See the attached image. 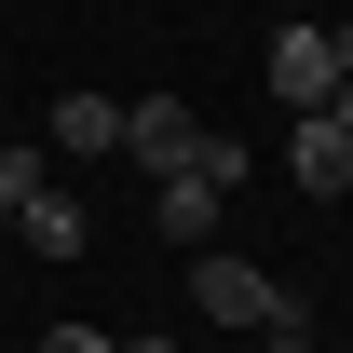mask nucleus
<instances>
[{
    "instance_id": "obj_1",
    "label": "nucleus",
    "mask_w": 353,
    "mask_h": 353,
    "mask_svg": "<svg viewBox=\"0 0 353 353\" xmlns=\"http://www.w3.org/2000/svg\"><path fill=\"white\" fill-rule=\"evenodd\" d=\"M190 299H204V326H245V340H272V326H299V299H285V285H272L259 259H218V245L190 259Z\"/></svg>"
},
{
    "instance_id": "obj_2",
    "label": "nucleus",
    "mask_w": 353,
    "mask_h": 353,
    "mask_svg": "<svg viewBox=\"0 0 353 353\" xmlns=\"http://www.w3.org/2000/svg\"><path fill=\"white\" fill-rule=\"evenodd\" d=\"M259 82L285 95V109H340V28H272V54H259Z\"/></svg>"
},
{
    "instance_id": "obj_3",
    "label": "nucleus",
    "mask_w": 353,
    "mask_h": 353,
    "mask_svg": "<svg viewBox=\"0 0 353 353\" xmlns=\"http://www.w3.org/2000/svg\"><path fill=\"white\" fill-rule=\"evenodd\" d=\"M285 176H299V190H353V109H299Z\"/></svg>"
},
{
    "instance_id": "obj_4",
    "label": "nucleus",
    "mask_w": 353,
    "mask_h": 353,
    "mask_svg": "<svg viewBox=\"0 0 353 353\" xmlns=\"http://www.w3.org/2000/svg\"><path fill=\"white\" fill-rule=\"evenodd\" d=\"M123 150H136V163H150V176H176V163H190V150H204V123H190L176 95H136V109H123Z\"/></svg>"
},
{
    "instance_id": "obj_5",
    "label": "nucleus",
    "mask_w": 353,
    "mask_h": 353,
    "mask_svg": "<svg viewBox=\"0 0 353 353\" xmlns=\"http://www.w3.org/2000/svg\"><path fill=\"white\" fill-rule=\"evenodd\" d=\"M218 204H231V190H218V176H204V163H176L163 190H150V218H163L176 245H218Z\"/></svg>"
},
{
    "instance_id": "obj_6",
    "label": "nucleus",
    "mask_w": 353,
    "mask_h": 353,
    "mask_svg": "<svg viewBox=\"0 0 353 353\" xmlns=\"http://www.w3.org/2000/svg\"><path fill=\"white\" fill-rule=\"evenodd\" d=\"M54 150H68V163L123 150V95H54Z\"/></svg>"
},
{
    "instance_id": "obj_7",
    "label": "nucleus",
    "mask_w": 353,
    "mask_h": 353,
    "mask_svg": "<svg viewBox=\"0 0 353 353\" xmlns=\"http://www.w3.org/2000/svg\"><path fill=\"white\" fill-rule=\"evenodd\" d=\"M14 231H28L41 259H82V204H68V190H28V204H14Z\"/></svg>"
},
{
    "instance_id": "obj_8",
    "label": "nucleus",
    "mask_w": 353,
    "mask_h": 353,
    "mask_svg": "<svg viewBox=\"0 0 353 353\" xmlns=\"http://www.w3.org/2000/svg\"><path fill=\"white\" fill-rule=\"evenodd\" d=\"M41 190V150H0V231H14V204Z\"/></svg>"
},
{
    "instance_id": "obj_9",
    "label": "nucleus",
    "mask_w": 353,
    "mask_h": 353,
    "mask_svg": "<svg viewBox=\"0 0 353 353\" xmlns=\"http://www.w3.org/2000/svg\"><path fill=\"white\" fill-rule=\"evenodd\" d=\"M41 353H123V340H95V326H41Z\"/></svg>"
},
{
    "instance_id": "obj_10",
    "label": "nucleus",
    "mask_w": 353,
    "mask_h": 353,
    "mask_svg": "<svg viewBox=\"0 0 353 353\" xmlns=\"http://www.w3.org/2000/svg\"><path fill=\"white\" fill-rule=\"evenodd\" d=\"M259 353H312V340H299V326H272V340H259Z\"/></svg>"
},
{
    "instance_id": "obj_11",
    "label": "nucleus",
    "mask_w": 353,
    "mask_h": 353,
    "mask_svg": "<svg viewBox=\"0 0 353 353\" xmlns=\"http://www.w3.org/2000/svg\"><path fill=\"white\" fill-rule=\"evenodd\" d=\"M123 353H176V340H123Z\"/></svg>"
},
{
    "instance_id": "obj_12",
    "label": "nucleus",
    "mask_w": 353,
    "mask_h": 353,
    "mask_svg": "<svg viewBox=\"0 0 353 353\" xmlns=\"http://www.w3.org/2000/svg\"><path fill=\"white\" fill-rule=\"evenodd\" d=\"M340 68H353V28H340Z\"/></svg>"
}]
</instances>
